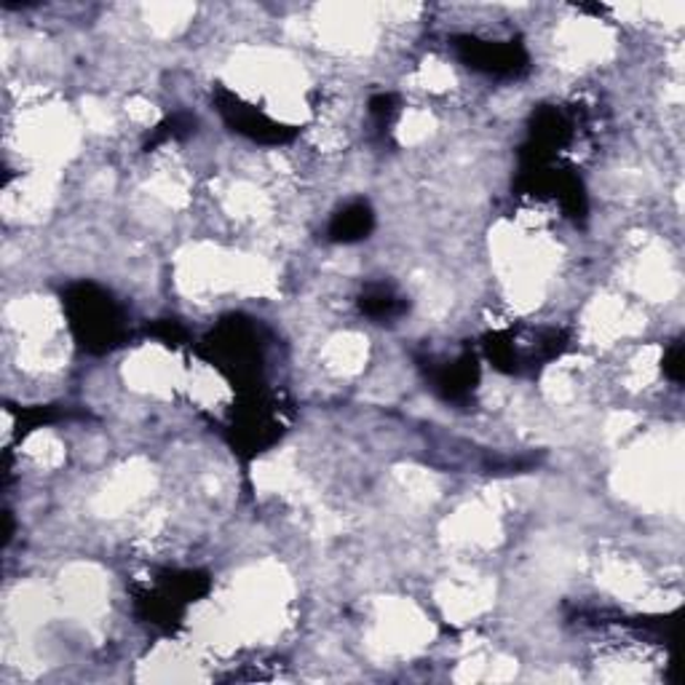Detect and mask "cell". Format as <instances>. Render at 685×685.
I'll return each instance as SVG.
<instances>
[{
	"mask_svg": "<svg viewBox=\"0 0 685 685\" xmlns=\"http://www.w3.org/2000/svg\"><path fill=\"white\" fill-rule=\"evenodd\" d=\"M562 349L565 343L557 330H525L517 335L509 332V335L496 338V343H488L490 360H496L498 367H506L509 373L541 367V362L560 356Z\"/></svg>",
	"mask_w": 685,
	"mask_h": 685,
	"instance_id": "obj_2",
	"label": "cell"
},
{
	"mask_svg": "<svg viewBox=\"0 0 685 685\" xmlns=\"http://www.w3.org/2000/svg\"><path fill=\"white\" fill-rule=\"evenodd\" d=\"M664 373H667L670 381H683V343H675L667 351V356H664Z\"/></svg>",
	"mask_w": 685,
	"mask_h": 685,
	"instance_id": "obj_7",
	"label": "cell"
},
{
	"mask_svg": "<svg viewBox=\"0 0 685 685\" xmlns=\"http://www.w3.org/2000/svg\"><path fill=\"white\" fill-rule=\"evenodd\" d=\"M73 330L89 351H111L124 338V313L107 292L94 284H79L68 294Z\"/></svg>",
	"mask_w": 685,
	"mask_h": 685,
	"instance_id": "obj_1",
	"label": "cell"
},
{
	"mask_svg": "<svg viewBox=\"0 0 685 685\" xmlns=\"http://www.w3.org/2000/svg\"><path fill=\"white\" fill-rule=\"evenodd\" d=\"M362 311L375 319H392L405 311V303H402V298H396L388 287L377 284L362 294Z\"/></svg>",
	"mask_w": 685,
	"mask_h": 685,
	"instance_id": "obj_6",
	"label": "cell"
},
{
	"mask_svg": "<svg viewBox=\"0 0 685 685\" xmlns=\"http://www.w3.org/2000/svg\"><path fill=\"white\" fill-rule=\"evenodd\" d=\"M370 228H373V212H370L367 204L356 201L335 215V220H332L330 226V236L335 241H356L364 239V236L370 233Z\"/></svg>",
	"mask_w": 685,
	"mask_h": 685,
	"instance_id": "obj_5",
	"label": "cell"
},
{
	"mask_svg": "<svg viewBox=\"0 0 685 685\" xmlns=\"http://www.w3.org/2000/svg\"><path fill=\"white\" fill-rule=\"evenodd\" d=\"M456 49L469 62V68L482 70V73L490 75H517L520 70H525V62H528L522 46H517V43L458 38Z\"/></svg>",
	"mask_w": 685,
	"mask_h": 685,
	"instance_id": "obj_3",
	"label": "cell"
},
{
	"mask_svg": "<svg viewBox=\"0 0 685 685\" xmlns=\"http://www.w3.org/2000/svg\"><path fill=\"white\" fill-rule=\"evenodd\" d=\"M220 111L226 113V118L236 126V129L247 134V137L260 139V143H284V139L292 137V132H287L284 126L277 124V121L252 111V107L239 105V102H230V105L228 102H222Z\"/></svg>",
	"mask_w": 685,
	"mask_h": 685,
	"instance_id": "obj_4",
	"label": "cell"
}]
</instances>
